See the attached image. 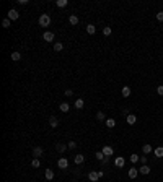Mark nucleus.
Returning <instances> with one entry per match:
<instances>
[{"instance_id": "f257e3e1", "label": "nucleus", "mask_w": 163, "mask_h": 182, "mask_svg": "<svg viewBox=\"0 0 163 182\" xmlns=\"http://www.w3.org/2000/svg\"><path fill=\"white\" fill-rule=\"evenodd\" d=\"M49 24H51V16L47 13L41 15L39 16V26H49Z\"/></svg>"}, {"instance_id": "f03ea898", "label": "nucleus", "mask_w": 163, "mask_h": 182, "mask_svg": "<svg viewBox=\"0 0 163 182\" xmlns=\"http://www.w3.org/2000/svg\"><path fill=\"white\" fill-rule=\"evenodd\" d=\"M8 20H12V21H15V20H18L20 18V13H18V10H15V8H12L10 12H8Z\"/></svg>"}, {"instance_id": "7ed1b4c3", "label": "nucleus", "mask_w": 163, "mask_h": 182, "mask_svg": "<svg viewBox=\"0 0 163 182\" xmlns=\"http://www.w3.org/2000/svg\"><path fill=\"white\" fill-rule=\"evenodd\" d=\"M43 39H44L46 42H52V41H54V33H52V31H46V33L43 34Z\"/></svg>"}, {"instance_id": "20e7f679", "label": "nucleus", "mask_w": 163, "mask_h": 182, "mask_svg": "<svg viewBox=\"0 0 163 182\" xmlns=\"http://www.w3.org/2000/svg\"><path fill=\"white\" fill-rule=\"evenodd\" d=\"M101 151H103V155L106 156V158H108V156H113V155H114V150H113V148H111L109 145L103 146V150H101Z\"/></svg>"}, {"instance_id": "39448f33", "label": "nucleus", "mask_w": 163, "mask_h": 182, "mask_svg": "<svg viewBox=\"0 0 163 182\" xmlns=\"http://www.w3.org/2000/svg\"><path fill=\"white\" fill-rule=\"evenodd\" d=\"M124 164H126V159H124L122 156H118L116 159H114V166L116 168H124Z\"/></svg>"}, {"instance_id": "423d86ee", "label": "nucleus", "mask_w": 163, "mask_h": 182, "mask_svg": "<svg viewBox=\"0 0 163 182\" xmlns=\"http://www.w3.org/2000/svg\"><path fill=\"white\" fill-rule=\"evenodd\" d=\"M88 179H90L91 182H96V180L100 179V174H98V171H90V172H88Z\"/></svg>"}, {"instance_id": "0eeeda50", "label": "nucleus", "mask_w": 163, "mask_h": 182, "mask_svg": "<svg viewBox=\"0 0 163 182\" xmlns=\"http://www.w3.org/2000/svg\"><path fill=\"white\" fill-rule=\"evenodd\" d=\"M57 166H59L60 169H67L69 168V161H67L65 158H60L59 161H57Z\"/></svg>"}, {"instance_id": "6e6552de", "label": "nucleus", "mask_w": 163, "mask_h": 182, "mask_svg": "<svg viewBox=\"0 0 163 182\" xmlns=\"http://www.w3.org/2000/svg\"><path fill=\"white\" fill-rule=\"evenodd\" d=\"M127 176H129V179H136V177L139 176V169L131 168V169H129V172H127Z\"/></svg>"}, {"instance_id": "1a4fd4ad", "label": "nucleus", "mask_w": 163, "mask_h": 182, "mask_svg": "<svg viewBox=\"0 0 163 182\" xmlns=\"http://www.w3.org/2000/svg\"><path fill=\"white\" fill-rule=\"evenodd\" d=\"M126 120H127V124L129 125H134V124L137 122V117L134 116V114H127V117H126Z\"/></svg>"}, {"instance_id": "9d476101", "label": "nucleus", "mask_w": 163, "mask_h": 182, "mask_svg": "<svg viewBox=\"0 0 163 182\" xmlns=\"http://www.w3.org/2000/svg\"><path fill=\"white\" fill-rule=\"evenodd\" d=\"M49 125H51L52 129H55L57 125H59V120H57L55 116H51V117H49Z\"/></svg>"}, {"instance_id": "9b49d317", "label": "nucleus", "mask_w": 163, "mask_h": 182, "mask_svg": "<svg viewBox=\"0 0 163 182\" xmlns=\"http://www.w3.org/2000/svg\"><path fill=\"white\" fill-rule=\"evenodd\" d=\"M43 153H44V150H43L41 146H36V148L33 150V155H34V158H39V156H43Z\"/></svg>"}, {"instance_id": "f8f14e48", "label": "nucleus", "mask_w": 163, "mask_h": 182, "mask_svg": "<svg viewBox=\"0 0 163 182\" xmlns=\"http://www.w3.org/2000/svg\"><path fill=\"white\" fill-rule=\"evenodd\" d=\"M139 172H140V174H143V176H147V174H150V168H148L147 164H142L140 169H139Z\"/></svg>"}, {"instance_id": "ddd939ff", "label": "nucleus", "mask_w": 163, "mask_h": 182, "mask_svg": "<svg viewBox=\"0 0 163 182\" xmlns=\"http://www.w3.org/2000/svg\"><path fill=\"white\" fill-rule=\"evenodd\" d=\"M153 155H155L157 158H163V146H157L155 150H153Z\"/></svg>"}, {"instance_id": "4468645a", "label": "nucleus", "mask_w": 163, "mask_h": 182, "mask_svg": "<svg viewBox=\"0 0 163 182\" xmlns=\"http://www.w3.org/2000/svg\"><path fill=\"white\" fill-rule=\"evenodd\" d=\"M67 148H69V146H67V145H64V143H55V150L59 151V153H64Z\"/></svg>"}, {"instance_id": "2eb2a0df", "label": "nucleus", "mask_w": 163, "mask_h": 182, "mask_svg": "<svg viewBox=\"0 0 163 182\" xmlns=\"http://www.w3.org/2000/svg\"><path fill=\"white\" fill-rule=\"evenodd\" d=\"M44 176H46V179H47V180H52V179H54V171H52V169H46Z\"/></svg>"}, {"instance_id": "dca6fc26", "label": "nucleus", "mask_w": 163, "mask_h": 182, "mask_svg": "<svg viewBox=\"0 0 163 182\" xmlns=\"http://www.w3.org/2000/svg\"><path fill=\"white\" fill-rule=\"evenodd\" d=\"M10 57H12V60H13V62H18V60L21 59V52H16V51H15V52H12Z\"/></svg>"}, {"instance_id": "f3484780", "label": "nucleus", "mask_w": 163, "mask_h": 182, "mask_svg": "<svg viewBox=\"0 0 163 182\" xmlns=\"http://www.w3.org/2000/svg\"><path fill=\"white\" fill-rule=\"evenodd\" d=\"M121 93H122L124 98H129L131 96V88H129V86H124V88L121 90Z\"/></svg>"}, {"instance_id": "a211bd4d", "label": "nucleus", "mask_w": 163, "mask_h": 182, "mask_svg": "<svg viewBox=\"0 0 163 182\" xmlns=\"http://www.w3.org/2000/svg\"><path fill=\"white\" fill-rule=\"evenodd\" d=\"M142 151L145 153V155H148V153H152V151H153V148H152V145H148V143H145V145L142 146Z\"/></svg>"}, {"instance_id": "6ab92c4d", "label": "nucleus", "mask_w": 163, "mask_h": 182, "mask_svg": "<svg viewBox=\"0 0 163 182\" xmlns=\"http://www.w3.org/2000/svg\"><path fill=\"white\" fill-rule=\"evenodd\" d=\"M69 21H70V24H78V16L77 15H70V18H69Z\"/></svg>"}, {"instance_id": "aec40b11", "label": "nucleus", "mask_w": 163, "mask_h": 182, "mask_svg": "<svg viewBox=\"0 0 163 182\" xmlns=\"http://www.w3.org/2000/svg\"><path fill=\"white\" fill-rule=\"evenodd\" d=\"M83 161H85V156H83V155H77V156H75V164H83Z\"/></svg>"}, {"instance_id": "412c9836", "label": "nucleus", "mask_w": 163, "mask_h": 182, "mask_svg": "<svg viewBox=\"0 0 163 182\" xmlns=\"http://www.w3.org/2000/svg\"><path fill=\"white\" fill-rule=\"evenodd\" d=\"M59 109H60L62 112H69V109H70V106H69V104H67V102H62V104H60V106H59Z\"/></svg>"}, {"instance_id": "4be33fe9", "label": "nucleus", "mask_w": 163, "mask_h": 182, "mask_svg": "<svg viewBox=\"0 0 163 182\" xmlns=\"http://www.w3.org/2000/svg\"><path fill=\"white\" fill-rule=\"evenodd\" d=\"M114 125H116V120L114 119H106V127L108 129H113Z\"/></svg>"}, {"instance_id": "5701e85b", "label": "nucleus", "mask_w": 163, "mask_h": 182, "mask_svg": "<svg viewBox=\"0 0 163 182\" xmlns=\"http://www.w3.org/2000/svg\"><path fill=\"white\" fill-rule=\"evenodd\" d=\"M62 49H64V44H62V42H55V44H54V51H55V52H60Z\"/></svg>"}, {"instance_id": "b1692460", "label": "nucleus", "mask_w": 163, "mask_h": 182, "mask_svg": "<svg viewBox=\"0 0 163 182\" xmlns=\"http://www.w3.org/2000/svg\"><path fill=\"white\" fill-rule=\"evenodd\" d=\"M83 106H85V102H83V99H80V98H78V99H77V101H75V107H77V109H82Z\"/></svg>"}, {"instance_id": "393cba45", "label": "nucleus", "mask_w": 163, "mask_h": 182, "mask_svg": "<svg viewBox=\"0 0 163 182\" xmlns=\"http://www.w3.org/2000/svg\"><path fill=\"white\" fill-rule=\"evenodd\" d=\"M67 3H69L67 0H57V2H55V5L59 7V8H64V7H67Z\"/></svg>"}, {"instance_id": "a878e982", "label": "nucleus", "mask_w": 163, "mask_h": 182, "mask_svg": "<svg viewBox=\"0 0 163 182\" xmlns=\"http://www.w3.org/2000/svg\"><path fill=\"white\" fill-rule=\"evenodd\" d=\"M87 33H88V34H95V33H96V28H95L93 24H88V26H87Z\"/></svg>"}, {"instance_id": "bb28decb", "label": "nucleus", "mask_w": 163, "mask_h": 182, "mask_svg": "<svg viewBox=\"0 0 163 182\" xmlns=\"http://www.w3.org/2000/svg\"><path fill=\"white\" fill-rule=\"evenodd\" d=\"M31 166L38 169V168H39V166H41V163H39V159H38V158H34V159L31 161Z\"/></svg>"}, {"instance_id": "cd10ccee", "label": "nucleus", "mask_w": 163, "mask_h": 182, "mask_svg": "<svg viewBox=\"0 0 163 182\" xmlns=\"http://www.w3.org/2000/svg\"><path fill=\"white\" fill-rule=\"evenodd\" d=\"M129 159H131V163H137V161L140 159V156H139V155H136V153H134V155H131V158H129Z\"/></svg>"}, {"instance_id": "c85d7f7f", "label": "nucleus", "mask_w": 163, "mask_h": 182, "mask_svg": "<svg viewBox=\"0 0 163 182\" xmlns=\"http://www.w3.org/2000/svg\"><path fill=\"white\" fill-rule=\"evenodd\" d=\"M95 158H96L98 161H101V159H104V158H106V156H104V155H103V151H96V155H95Z\"/></svg>"}, {"instance_id": "c756f323", "label": "nucleus", "mask_w": 163, "mask_h": 182, "mask_svg": "<svg viewBox=\"0 0 163 182\" xmlns=\"http://www.w3.org/2000/svg\"><path fill=\"white\" fill-rule=\"evenodd\" d=\"M111 31H113V29H111L109 26H104V28H103V34H104V36H109Z\"/></svg>"}, {"instance_id": "7c9ffc66", "label": "nucleus", "mask_w": 163, "mask_h": 182, "mask_svg": "<svg viewBox=\"0 0 163 182\" xmlns=\"http://www.w3.org/2000/svg\"><path fill=\"white\" fill-rule=\"evenodd\" d=\"M10 21H12V20H8V18H5V20L2 21V26H3V28H10Z\"/></svg>"}, {"instance_id": "2f4dec72", "label": "nucleus", "mask_w": 163, "mask_h": 182, "mask_svg": "<svg viewBox=\"0 0 163 182\" xmlns=\"http://www.w3.org/2000/svg\"><path fill=\"white\" fill-rule=\"evenodd\" d=\"M96 119H98V120H104V119H106V116H104V112H101V111H100V112L96 114Z\"/></svg>"}, {"instance_id": "473e14b6", "label": "nucleus", "mask_w": 163, "mask_h": 182, "mask_svg": "<svg viewBox=\"0 0 163 182\" xmlns=\"http://www.w3.org/2000/svg\"><path fill=\"white\" fill-rule=\"evenodd\" d=\"M67 146H69V150H75L77 148V143L75 141H69V143H67Z\"/></svg>"}, {"instance_id": "72a5a7b5", "label": "nucleus", "mask_w": 163, "mask_h": 182, "mask_svg": "<svg viewBox=\"0 0 163 182\" xmlns=\"http://www.w3.org/2000/svg\"><path fill=\"white\" fill-rule=\"evenodd\" d=\"M157 93L160 94V96H163V85H160L158 88H157Z\"/></svg>"}, {"instance_id": "f704fd0d", "label": "nucleus", "mask_w": 163, "mask_h": 182, "mask_svg": "<svg viewBox=\"0 0 163 182\" xmlns=\"http://www.w3.org/2000/svg\"><path fill=\"white\" fill-rule=\"evenodd\" d=\"M157 20H158V21H163V12H158V13H157Z\"/></svg>"}, {"instance_id": "c9c22d12", "label": "nucleus", "mask_w": 163, "mask_h": 182, "mask_svg": "<svg viewBox=\"0 0 163 182\" xmlns=\"http://www.w3.org/2000/svg\"><path fill=\"white\" fill-rule=\"evenodd\" d=\"M64 93H65V96H72V94H73V91H72V90H65Z\"/></svg>"}, {"instance_id": "e433bc0d", "label": "nucleus", "mask_w": 163, "mask_h": 182, "mask_svg": "<svg viewBox=\"0 0 163 182\" xmlns=\"http://www.w3.org/2000/svg\"><path fill=\"white\" fill-rule=\"evenodd\" d=\"M140 163L142 164H147V156H140Z\"/></svg>"}, {"instance_id": "4c0bfd02", "label": "nucleus", "mask_w": 163, "mask_h": 182, "mask_svg": "<svg viewBox=\"0 0 163 182\" xmlns=\"http://www.w3.org/2000/svg\"><path fill=\"white\" fill-rule=\"evenodd\" d=\"M18 3H20V5H26L28 0H18Z\"/></svg>"}, {"instance_id": "58836bf2", "label": "nucleus", "mask_w": 163, "mask_h": 182, "mask_svg": "<svg viewBox=\"0 0 163 182\" xmlns=\"http://www.w3.org/2000/svg\"><path fill=\"white\" fill-rule=\"evenodd\" d=\"M161 57H163V54H161Z\"/></svg>"}]
</instances>
